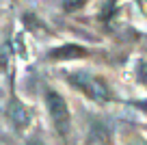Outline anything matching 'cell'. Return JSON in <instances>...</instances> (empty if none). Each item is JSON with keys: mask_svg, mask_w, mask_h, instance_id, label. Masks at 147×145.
<instances>
[{"mask_svg": "<svg viewBox=\"0 0 147 145\" xmlns=\"http://www.w3.org/2000/svg\"><path fill=\"white\" fill-rule=\"evenodd\" d=\"M67 80L74 85V89H78L80 93H84L89 100L97 102V104H106V102H110L115 98L106 78L97 76L93 72H74L69 74Z\"/></svg>", "mask_w": 147, "mask_h": 145, "instance_id": "6da1fadb", "label": "cell"}, {"mask_svg": "<svg viewBox=\"0 0 147 145\" xmlns=\"http://www.w3.org/2000/svg\"><path fill=\"white\" fill-rule=\"evenodd\" d=\"M46 106H48V113H50L52 123L59 130V134L67 136V132H69V108H67L65 98L59 95L56 91L48 89L46 91Z\"/></svg>", "mask_w": 147, "mask_h": 145, "instance_id": "7a4b0ae2", "label": "cell"}, {"mask_svg": "<svg viewBox=\"0 0 147 145\" xmlns=\"http://www.w3.org/2000/svg\"><path fill=\"white\" fill-rule=\"evenodd\" d=\"M84 56H89L87 48L76 45V43H67V45H61V48H54L48 54V59L50 61H69V59H84Z\"/></svg>", "mask_w": 147, "mask_h": 145, "instance_id": "3957f363", "label": "cell"}, {"mask_svg": "<svg viewBox=\"0 0 147 145\" xmlns=\"http://www.w3.org/2000/svg\"><path fill=\"white\" fill-rule=\"evenodd\" d=\"M9 115H11V119H13V123H18V128H24L28 121H30V117H28L26 108H24L22 104H18V102H13V104H11Z\"/></svg>", "mask_w": 147, "mask_h": 145, "instance_id": "277c9868", "label": "cell"}, {"mask_svg": "<svg viewBox=\"0 0 147 145\" xmlns=\"http://www.w3.org/2000/svg\"><path fill=\"white\" fill-rule=\"evenodd\" d=\"M132 74H134L136 85H141V87L147 89V59H136V61H134Z\"/></svg>", "mask_w": 147, "mask_h": 145, "instance_id": "5b68a950", "label": "cell"}, {"mask_svg": "<svg viewBox=\"0 0 147 145\" xmlns=\"http://www.w3.org/2000/svg\"><path fill=\"white\" fill-rule=\"evenodd\" d=\"M87 5V0H63V9L65 11H78Z\"/></svg>", "mask_w": 147, "mask_h": 145, "instance_id": "8992f818", "label": "cell"}, {"mask_svg": "<svg viewBox=\"0 0 147 145\" xmlns=\"http://www.w3.org/2000/svg\"><path fill=\"white\" fill-rule=\"evenodd\" d=\"M132 106L138 110V113L147 115V98H141V100H132Z\"/></svg>", "mask_w": 147, "mask_h": 145, "instance_id": "52a82bcc", "label": "cell"}, {"mask_svg": "<svg viewBox=\"0 0 147 145\" xmlns=\"http://www.w3.org/2000/svg\"><path fill=\"white\" fill-rule=\"evenodd\" d=\"M130 145H147V139H143V136H136V139L130 141Z\"/></svg>", "mask_w": 147, "mask_h": 145, "instance_id": "ba28073f", "label": "cell"}, {"mask_svg": "<svg viewBox=\"0 0 147 145\" xmlns=\"http://www.w3.org/2000/svg\"><path fill=\"white\" fill-rule=\"evenodd\" d=\"M26 145H43V143H41V141H39V139H30V141H28Z\"/></svg>", "mask_w": 147, "mask_h": 145, "instance_id": "9c48e42d", "label": "cell"}, {"mask_svg": "<svg viewBox=\"0 0 147 145\" xmlns=\"http://www.w3.org/2000/svg\"><path fill=\"white\" fill-rule=\"evenodd\" d=\"M145 132H147V126H145Z\"/></svg>", "mask_w": 147, "mask_h": 145, "instance_id": "30bf717a", "label": "cell"}]
</instances>
